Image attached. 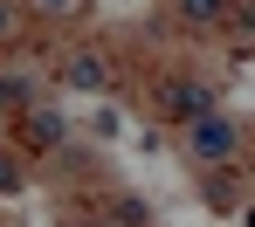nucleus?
I'll return each instance as SVG.
<instances>
[{
  "label": "nucleus",
  "mask_w": 255,
  "mask_h": 227,
  "mask_svg": "<svg viewBox=\"0 0 255 227\" xmlns=\"http://www.w3.org/2000/svg\"><path fill=\"white\" fill-rule=\"evenodd\" d=\"M7 28H14V14H7V0H0V35H7Z\"/></svg>",
  "instance_id": "6e6552de"
},
{
  "label": "nucleus",
  "mask_w": 255,
  "mask_h": 227,
  "mask_svg": "<svg viewBox=\"0 0 255 227\" xmlns=\"http://www.w3.org/2000/svg\"><path fill=\"white\" fill-rule=\"evenodd\" d=\"M28 96H35V90H28V83H21V76H0V103H7V110H21V103H28Z\"/></svg>",
  "instance_id": "39448f33"
},
{
  "label": "nucleus",
  "mask_w": 255,
  "mask_h": 227,
  "mask_svg": "<svg viewBox=\"0 0 255 227\" xmlns=\"http://www.w3.org/2000/svg\"><path fill=\"white\" fill-rule=\"evenodd\" d=\"M104 76H111L104 55H76V62H69V83H76V90H104Z\"/></svg>",
  "instance_id": "f03ea898"
},
{
  "label": "nucleus",
  "mask_w": 255,
  "mask_h": 227,
  "mask_svg": "<svg viewBox=\"0 0 255 227\" xmlns=\"http://www.w3.org/2000/svg\"><path fill=\"white\" fill-rule=\"evenodd\" d=\"M14 186H21V165H14V158H0V193H14Z\"/></svg>",
  "instance_id": "0eeeda50"
},
{
  "label": "nucleus",
  "mask_w": 255,
  "mask_h": 227,
  "mask_svg": "<svg viewBox=\"0 0 255 227\" xmlns=\"http://www.w3.org/2000/svg\"><path fill=\"white\" fill-rule=\"evenodd\" d=\"M235 145H242V138H235V124H228V117H214V110H200V117L186 124V151H193L200 165H214V158H235Z\"/></svg>",
  "instance_id": "f257e3e1"
},
{
  "label": "nucleus",
  "mask_w": 255,
  "mask_h": 227,
  "mask_svg": "<svg viewBox=\"0 0 255 227\" xmlns=\"http://www.w3.org/2000/svg\"><path fill=\"white\" fill-rule=\"evenodd\" d=\"M200 103H207V90H200V83H186V90L172 96V110H200Z\"/></svg>",
  "instance_id": "423d86ee"
},
{
  "label": "nucleus",
  "mask_w": 255,
  "mask_h": 227,
  "mask_svg": "<svg viewBox=\"0 0 255 227\" xmlns=\"http://www.w3.org/2000/svg\"><path fill=\"white\" fill-rule=\"evenodd\" d=\"M228 0H179V21H221Z\"/></svg>",
  "instance_id": "20e7f679"
},
{
  "label": "nucleus",
  "mask_w": 255,
  "mask_h": 227,
  "mask_svg": "<svg viewBox=\"0 0 255 227\" xmlns=\"http://www.w3.org/2000/svg\"><path fill=\"white\" fill-rule=\"evenodd\" d=\"M28 138H35V145H62L69 124H62V117H48V110H35V117H28Z\"/></svg>",
  "instance_id": "7ed1b4c3"
}]
</instances>
